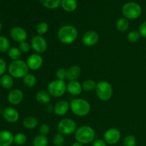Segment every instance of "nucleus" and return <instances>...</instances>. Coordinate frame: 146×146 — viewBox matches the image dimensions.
<instances>
[{
  "instance_id": "obj_5",
  "label": "nucleus",
  "mask_w": 146,
  "mask_h": 146,
  "mask_svg": "<svg viewBox=\"0 0 146 146\" xmlns=\"http://www.w3.org/2000/svg\"><path fill=\"white\" fill-rule=\"evenodd\" d=\"M122 13L124 17L128 19H135L142 14V8L138 3L129 1L123 6Z\"/></svg>"
},
{
  "instance_id": "obj_16",
  "label": "nucleus",
  "mask_w": 146,
  "mask_h": 146,
  "mask_svg": "<svg viewBox=\"0 0 146 146\" xmlns=\"http://www.w3.org/2000/svg\"><path fill=\"white\" fill-rule=\"evenodd\" d=\"M70 108V104L66 100H61L57 102L54 106V113L58 116L66 115Z\"/></svg>"
},
{
  "instance_id": "obj_29",
  "label": "nucleus",
  "mask_w": 146,
  "mask_h": 146,
  "mask_svg": "<svg viewBox=\"0 0 146 146\" xmlns=\"http://www.w3.org/2000/svg\"><path fill=\"white\" fill-rule=\"evenodd\" d=\"M48 143V140L46 135H37L33 141V146H47Z\"/></svg>"
},
{
  "instance_id": "obj_6",
  "label": "nucleus",
  "mask_w": 146,
  "mask_h": 146,
  "mask_svg": "<svg viewBox=\"0 0 146 146\" xmlns=\"http://www.w3.org/2000/svg\"><path fill=\"white\" fill-rule=\"evenodd\" d=\"M96 92L101 101H108L113 96V87L108 81H101L97 84Z\"/></svg>"
},
{
  "instance_id": "obj_33",
  "label": "nucleus",
  "mask_w": 146,
  "mask_h": 146,
  "mask_svg": "<svg viewBox=\"0 0 146 146\" xmlns=\"http://www.w3.org/2000/svg\"><path fill=\"white\" fill-rule=\"evenodd\" d=\"M65 142L66 140L64 135L59 133L56 134L53 138V143L55 146H64Z\"/></svg>"
},
{
  "instance_id": "obj_39",
  "label": "nucleus",
  "mask_w": 146,
  "mask_h": 146,
  "mask_svg": "<svg viewBox=\"0 0 146 146\" xmlns=\"http://www.w3.org/2000/svg\"><path fill=\"white\" fill-rule=\"evenodd\" d=\"M7 68H7V64L6 61L2 58H0V77L5 74Z\"/></svg>"
},
{
  "instance_id": "obj_9",
  "label": "nucleus",
  "mask_w": 146,
  "mask_h": 146,
  "mask_svg": "<svg viewBox=\"0 0 146 146\" xmlns=\"http://www.w3.org/2000/svg\"><path fill=\"white\" fill-rule=\"evenodd\" d=\"M31 46L37 54H42L47 49V42L45 38L40 35H36L31 38Z\"/></svg>"
},
{
  "instance_id": "obj_19",
  "label": "nucleus",
  "mask_w": 146,
  "mask_h": 146,
  "mask_svg": "<svg viewBox=\"0 0 146 146\" xmlns=\"http://www.w3.org/2000/svg\"><path fill=\"white\" fill-rule=\"evenodd\" d=\"M81 70L78 66H71L67 69V79L69 81H76L80 77Z\"/></svg>"
},
{
  "instance_id": "obj_14",
  "label": "nucleus",
  "mask_w": 146,
  "mask_h": 146,
  "mask_svg": "<svg viewBox=\"0 0 146 146\" xmlns=\"http://www.w3.org/2000/svg\"><path fill=\"white\" fill-rule=\"evenodd\" d=\"M24 99V94L19 88L11 90L7 95V101L10 104L17 106L21 104Z\"/></svg>"
},
{
  "instance_id": "obj_17",
  "label": "nucleus",
  "mask_w": 146,
  "mask_h": 146,
  "mask_svg": "<svg viewBox=\"0 0 146 146\" xmlns=\"http://www.w3.org/2000/svg\"><path fill=\"white\" fill-rule=\"evenodd\" d=\"M14 136L9 131H0V146H11L14 143Z\"/></svg>"
},
{
  "instance_id": "obj_40",
  "label": "nucleus",
  "mask_w": 146,
  "mask_h": 146,
  "mask_svg": "<svg viewBox=\"0 0 146 146\" xmlns=\"http://www.w3.org/2000/svg\"><path fill=\"white\" fill-rule=\"evenodd\" d=\"M139 33L141 36L143 38H146V21H143L142 24H141L139 28Z\"/></svg>"
},
{
  "instance_id": "obj_4",
  "label": "nucleus",
  "mask_w": 146,
  "mask_h": 146,
  "mask_svg": "<svg viewBox=\"0 0 146 146\" xmlns=\"http://www.w3.org/2000/svg\"><path fill=\"white\" fill-rule=\"evenodd\" d=\"M70 109L74 115L84 117L91 111V105L84 98H74L70 103Z\"/></svg>"
},
{
  "instance_id": "obj_23",
  "label": "nucleus",
  "mask_w": 146,
  "mask_h": 146,
  "mask_svg": "<svg viewBox=\"0 0 146 146\" xmlns=\"http://www.w3.org/2000/svg\"><path fill=\"white\" fill-rule=\"evenodd\" d=\"M38 124V121L35 117L33 116H28L26 117L23 121V125L24 128L27 129H34V128H36L37 125Z\"/></svg>"
},
{
  "instance_id": "obj_24",
  "label": "nucleus",
  "mask_w": 146,
  "mask_h": 146,
  "mask_svg": "<svg viewBox=\"0 0 146 146\" xmlns=\"http://www.w3.org/2000/svg\"><path fill=\"white\" fill-rule=\"evenodd\" d=\"M129 21L125 17L118 19L116 21V29L120 32H125L129 28Z\"/></svg>"
},
{
  "instance_id": "obj_35",
  "label": "nucleus",
  "mask_w": 146,
  "mask_h": 146,
  "mask_svg": "<svg viewBox=\"0 0 146 146\" xmlns=\"http://www.w3.org/2000/svg\"><path fill=\"white\" fill-rule=\"evenodd\" d=\"M141 36L140 34L139 31L133 30V31H131L128 33V35H127V38H128L130 42L135 43L140 39Z\"/></svg>"
},
{
  "instance_id": "obj_34",
  "label": "nucleus",
  "mask_w": 146,
  "mask_h": 146,
  "mask_svg": "<svg viewBox=\"0 0 146 146\" xmlns=\"http://www.w3.org/2000/svg\"><path fill=\"white\" fill-rule=\"evenodd\" d=\"M137 143L136 138L134 135H128L124 138L123 141V146H135Z\"/></svg>"
},
{
  "instance_id": "obj_30",
  "label": "nucleus",
  "mask_w": 146,
  "mask_h": 146,
  "mask_svg": "<svg viewBox=\"0 0 146 146\" xmlns=\"http://www.w3.org/2000/svg\"><path fill=\"white\" fill-rule=\"evenodd\" d=\"M10 48L9 40L4 36H0V52H7Z\"/></svg>"
},
{
  "instance_id": "obj_15",
  "label": "nucleus",
  "mask_w": 146,
  "mask_h": 146,
  "mask_svg": "<svg viewBox=\"0 0 146 146\" xmlns=\"http://www.w3.org/2000/svg\"><path fill=\"white\" fill-rule=\"evenodd\" d=\"M99 36L95 31H88L84 34L82 37V43L86 46H94L98 43Z\"/></svg>"
},
{
  "instance_id": "obj_43",
  "label": "nucleus",
  "mask_w": 146,
  "mask_h": 146,
  "mask_svg": "<svg viewBox=\"0 0 146 146\" xmlns=\"http://www.w3.org/2000/svg\"><path fill=\"white\" fill-rule=\"evenodd\" d=\"M1 29H2V24H1V23H0V31H1Z\"/></svg>"
},
{
  "instance_id": "obj_13",
  "label": "nucleus",
  "mask_w": 146,
  "mask_h": 146,
  "mask_svg": "<svg viewBox=\"0 0 146 146\" xmlns=\"http://www.w3.org/2000/svg\"><path fill=\"white\" fill-rule=\"evenodd\" d=\"M1 115H2L4 119L7 122L10 123L17 122L19 118V113L18 111L16 108L11 106L6 107L5 108H4Z\"/></svg>"
},
{
  "instance_id": "obj_18",
  "label": "nucleus",
  "mask_w": 146,
  "mask_h": 146,
  "mask_svg": "<svg viewBox=\"0 0 146 146\" xmlns=\"http://www.w3.org/2000/svg\"><path fill=\"white\" fill-rule=\"evenodd\" d=\"M67 91L72 96H79L83 91L82 84L77 81H69L67 85Z\"/></svg>"
},
{
  "instance_id": "obj_32",
  "label": "nucleus",
  "mask_w": 146,
  "mask_h": 146,
  "mask_svg": "<svg viewBox=\"0 0 146 146\" xmlns=\"http://www.w3.org/2000/svg\"><path fill=\"white\" fill-rule=\"evenodd\" d=\"M27 135L22 133H19L14 136V143L17 145H23L27 143Z\"/></svg>"
},
{
  "instance_id": "obj_36",
  "label": "nucleus",
  "mask_w": 146,
  "mask_h": 146,
  "mask_svg": "<svg viewBox=\"0 0 146 146\" xmlns=\"http://www.w3.org/2000/svg\"><path fill=\"white\" fill-rule=\"evenodd\" d=\"M56 77L58 80L64 81L67 79V69L64 68H60L56 72Z\"/></svg>"
},
{
  "instance_id": "obj_37",
  "label": "nucleus",
  "mask_w": 146,
  "mask_h": 146,
  "mask_svg": "<svg viewBox=\"0 0 146 146\" xmlns=\"http://www.w3.org/2000/svg\"><path fill=\"white\" fill-rule=\"evenodd\" d=\"M50 127L47 123H42L39 127V133L42 135H46L49 133Z\"/></svg>"
},
{
  "instance_id": "obj_27",
  "label": "nucleus",
  "mask_w": 146,
  "mask_h": 146,
  "mask_svg": "<svg viewBox=\"0 0 146 146\" xmlns=\"http://www.w3.org/2000/svg\"><path fill=\"white\" fill-rule=\"evenodd\" d=\"M8 53V56L9 58H11L12 61H17V60H20V58L21 56V51L20 49L17 47H11L7 51Z\"/></svg>"
},
{
  "instance_id": "obj_21",
  "label": "nucleus",
  "mask_w": 146,
  "mask_h": 146,
  "mask_svg": "<svg viewBox=\"0 0 146 146\" xmlns=\"http://www.w3.org/2000/svg\"><path fill=\"white\" fill-rule=\"evenodd\" d=\"M14 79L9 74H4L0 77V85L5 89H11L14 86Z\"/></svg>"
},
{
  "instance_id": "obj_20",
  "label": "nucleus",
  "mask_w": 146,
  "mask_h": 146,
  "mask_svg": "<svg viewBox=\"0 0 146 146\" xmlns=\"http://www.w3.org/2000/svg\"><path fill=\"white\" fill-rule=\"evenodd\" d=\"M51 96L49 93L45 90H41L36 94V100L37 102L43 105H47L51 101Z\"/></svg>"
},
{
  "instance_id": "obj_28",
  "label": "nucleus",
  "mask_w": 146,
  "mask_h": 146,
  "mask_svg": "<svg viewBox=\"0 0 146 146\" xmlns=\"http://www.w3.org/2000/svg\"><path fill=\"white\" fill-rule=\"evenodd\" d=\"M97 84L95 81L92 79H86L84 81L82 84L83 90L86 92H91V91H96Z\"/></svg>"
},
{
  "instance_id": "obj_41",
  "label": "nucleus",
  "mask_w": 146,
  "mask_h": 146,
  "mask_svg": "<svg viewBox=\"0 0 146 146\" xmlns=\"http://www.w3.org/2000/svg\"><path fill=\"white\" fill-rule=\"evenodd\" d=\"M92 146H107V143L105 142V141L101 139L95 140L92 143Z\"/></svg>"
},
{
  "instance_id": "obj_38",
  "label": "nucleus",
  "mask_w": 146,
  "mask_h": 146,
  "mask_svg": "<svg viewBox=\"0 0 146 146\" xmlns=\"http://www.w3.org/2000/svg\"><path fill=\"white\" fill-rule=\"evenodd\" d=\"M30 46L31 45L27 41H23V42L19 43V48L21 51V53H28L30 49Z\"/></svg>"
},
{
  "instance_id": "obj_11",
  "label": "nucleus",
  "mask_w": 146,
  "mask_h": 146,
  "mask_svg": "<svg viewBox=\"0 0 146 146\" xmlns=\"http://www.w3.org/2000/svg\"><path fill=\"white\" fill-rule=\"evenodd\" d=\"M10 36L16 42L21 43L26 41L28 37V34L22 27H14L10 30Z\"/></svg>"
},
{
  "instance_id": "obj_7",
  "label": "nucleus",
  "mask_w": 146,
  "mask_h": 146,
  "mask_svg": "<svg viewBox=\"0 0 146 146\" xmlns=\"http://www.w3.org/2000/svg\"><path fill=\"white\" fill-rule=\"evenodd\" d=\"M67 91V84L64 81L54 80L50 82L47 86V91L51 96L59 98L61 97Z\"/></svg>"
},
{
  "instance_id": "obj_3",
  "label": "nucleus",
  "mask_w": 146,
  "mask_h": 146,
  "mask_svg": "<svg viewBox=\"0 0 146 146\" xmlns=\"http://www.w3.org/2000/svg\"><path fill=\"white\" fill-rule=\"evenodd\" d=\"M8 72L13 78H22L29 74V68L27 62L23 60L12 61L8 66Z\"/></svg>"
},
{
  "instance_id": "obj_1",
  "label": "nucleus",
  "mask_w": 146,
  "mask_h": 146,
  "mask_svg": "<svg viewBox=\"0 0 146 146\" xmlns=\"http://www.w3.org/2000/svg\"><path fill=\"white\" fill-rule=\"evenodd\" d=\"M58 40L64 44H71L78 37V30L74 26L64 25L58 29L57 34Z\"/></svg>"
},
{
  "instance_id": "obj_44",
  "label": "nucleus",
  "mask_w": 146,
  "mask_h": 146,
  "mask_svg": "<svg viewBox=\"0 0 146 146\" xmlns=\"http://www.w3.org/2000/svg\"><path fill=\"white\" fill-rule=\"evenodd\" d=\"M1 114H2V110H1V108H0V115H1Z\"/></svg>"
},
{
  "instance_id": "obj_26",
  "label": "nucleus",
  "mask_w": 146,
  "mask_h": 146,
  "mask_svg": "<svg viewBox=\"0 0 146 146\" xmlns=\"http://www.w3.org/2000/svg\"><path fill=\"white\" fill-rule=\"evenodd\" d=\"M36 78L32 74H28L23 78V83L27 88H33L36 86Z\"/></svg>"
},
{
  "instance_id": "obj_8",
  "label": "nucleus",
  "mask_w": 146,
  "mask_h": 146,
  "mask_svg": "<svg viewBox=\"0 0 146 146\" xmlns=\"http://www.w3.org/2000/svg\"><path fill=\"white\" fill-rule=\"evenodd\" d=\"M57 129L59 133L62 135H71L75 133L76 131V123L74 120L71 118H64L58 122L57 125Z\"/></svg>"
},
{
  "instance_id": "obj_22",
  "label": "nucleus",
  "mask_w": 146,
  "mask_h": 146,
  "mask_svg": "<svg viewBox=\"0 0 146 146\" xmlns=\"http://www.w3.org/2000/svg\"><path fill=\"white\" fill-rule=\"evenodd\" d=\"M61 6L64 11L67 12H73L77 8L76 0H61Z\"/></svg>"
},
{
  "instance_id": "obj_31",
  "label": "nucleus",
  "mask_w": 146,
  "mask_h": 146,
  "mask_svg": "<svg viewBox=\"0 0 146 146\" xmlns=\"http://www.w3.org/2000/svg\"><path fill=\"white\" fill-rule=\"evenodd\" d=\"M48 30V24L45 21H41L36 27V31L37 35L42 36L45 34Z\"/></svg>"
},
{
  "instance_id": "obj_2",
  "label": "nucleus",
  "mask_w": 146,
  "mask_h": 146,
  "mask_svg": "<svg viewBox=\"0 0 146 146\" xmlns=\"http://www.w3.org/2000/svg\"><path fill=\"white\" fill-rule=\"evenodd\" d=\"M96 132L93 128L88 125H83L77 128L74 137L77 142L82 144H88L95 141Z\"/></svg>"
},
{
  "instance_id": "obj_10",
  "label": "nucleus",
  "mask_w": 146,
  "mask_h": 146,
  "mask_svg": "<svg viewBox=\"0 0 146 146\" xmlns=\"http://www.w3.org/2000/svg\"><path fill=\"white\" fill-rule=\"evenodd\" d=\"M121 134L119 130L115 128H111L107 130L104 135L105 142L108 145H115L119 142Z\"/></svg>"
},
{
  "instance_id": "obj_25",
  "label": "nucleus",
  "mask_w": 146,
  "mask_h": 146,
  "mask_svg": "<svg viewBox=\"0 0 146 146\" xmlns=\"http://www.w3.org/2000/svg\"><path fill=\"white\" fill-rule=\"evenodd\" d=\"M43 7L49 9H55L61 5V0H39Z\"/></svg>"
},
{
  "instance_id": "obj_42",
  "label": "nucleus",
  "mask_w": 146,
  "mask_h": 146,
  "mask_svg": "<svg viewBox=\"0 0 146 146\" xmlns=\"http://www.w3.org/2000/svg\"><path fill=\"white\" fill-rule=\"evenodd\" d=\"M71 146H84V144L81 143H78V142H75L74 143L72 144V145Z\"/></svg>"
},
{
  "instance_id": "obj_12",
  "label": "nucleus",
  "mask_w": 146,
  "mask_h": 146,
  "mask_svg": "<svg viewBox=\"0 0 146 146\" xmlns=\"http://www.w3.org/2000/svg\"><path fill=\"white\" fill-rule=\"evenodd\" d=\"M43 58L39 54L34 53L31 54L27 60V64L29 68L32 71L38 70L43 65Z\"/></svg>"
}]
</instances>
